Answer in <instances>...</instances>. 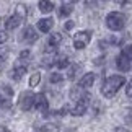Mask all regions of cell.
<instances>
[{"label": "cell", "instance_id": "cell-1", "mask_svg": "<svg viewBox=\"0 0 132 132\" xmlns=\"http://www.w3.org/2000/svg\"><path fill=\"white\" fill-rule=\"evenodd\" d=\"M126 83V77L122 75H111L103 82V87H101V93L106 98H113V96L121 90V87H124Z\"/></svg>", "mask_w": 132, "mask_h": 132}, {"label": "cell", "instance_id": "cell-2", "mask_svg": "<svg viewBox=\"0 0 132 132\" xmlns=\"http://www.w3.org/2000/svg\"><path fill=\"white\" fill-rule=\"evenodd\" d=\"M106 26L111 31L118 33V31H122L126 28V23H127V16L122 13V12H109L106 15Z\"/></svg>", "mask_w": 132, "mask_h": 132}, {"label": "cell", "instance_id": "cell-3", "mask_svg": "<svg viewBox=\"0 0 132 132\" xmlns=\"http://www.w3.org/2000/svg\"><path fill=\"white\" fill-rule=\"evenodd\" d=\"M90 41H91V31H88V29H85V31H78V33L73 34V47L77 51L85 49L90 44Z\"/></svg>", "mask_w": 132, "mask_h": 132}, {"label": "cell", "instance_id": "cell-4", "mask_svg": "<svg viewBox=\"0 0 132 132\" xmlns=\"http://www.w3.org/2000/svg\"><path fill=\"white\" fill-rule=\"evenodd\" d=\"M33 106H34V93H31V91H23L18 98V108L26 113V111L33 109Z\"/></svg>", "mask_w": 132, "mask_h": 132}, {"label": "cell", "instance_id": "cell-5", "mask_svg": "<svg viewBox=\"0 0 132 132\" xmlns=\"http://www.w3.org/2000/svg\"><path fill=\"white\" fill-rule=\"evenodd\" d=\"M38 38H39V34H38L36 29H34V26H31V24L24 26L23 33H21V39H23L24 43L33 44V43H36V41H38Z\"/></svg>", "mask_w": 132, "mask_h": 132}, {"label": "cell", "instance_id": "cell-6", "mask_svg": "<svg viewBox=\"0 0 132 132\" xmlns=\"http://www.w3.org/2000/svg\"><path fill=\"white\" fill-rule=\"evenodd\" d=\"M36 111H39V113H46L49 108V101L47 98H46V95L44 93H38V95H34V106H33Z\"/></svg>", "mask_w": 132, "mask_h": 132}, {"label": "cell", "instance_id": "cell-7", "mask_svg": "<svg viewBox=\"0 0 132 132\" xmlns=\"http://www.w3.org/2000/svg\"><path fill=\"white\" fill-rule=\"evenodd\" d=\"M87 111H88V103L80 100V101H75V104L70 108V114L72 116H83V114H87Z\"/></svg>", "mask_w": 132, "mask_h": 132}, {"label": "cell", "instance_id": "cell-8", "mask_svg": "<svg viewBox=\"0 0 132 132\" xmlns=\"http://www.w3.org/2000/svg\"><path fill=\"white\" fill-rule=\"evenodd\" d=\"M95 80H96V75H95L93 72H87L82 78L78 80V87H82L83 90H88V88L93 87Z\"/></svg>", "mask_w": 132, "mask_h": 132}, {"label": "cell", "instance_id": "cell-9", "mask_svg": "<svg viewBox=\"0 0 132 132\" xmlns=\"http://www.w3.org/2000/svg\"><path fill=\"white\" fill-rule=\"evenodd\" d=\"M70 98L75 100V101L83 100V101H87V103H90V95H88V93H85L82 87H75V88L70 90Z\"/></svg>", "mask_w": 132, "mask_h": 132}, {"label": "cell", "instance_id": "cell-10", "mask_svg": "<svg viewBox=\"0 0 132 132\" xmlns=\"http://www.w3.org/2000/svg\"><path fill=\"white\" fill-rule=\"evenodd\" d=\"M72 12H73V0H64L57 13L60 18H67V16H70Z\"/></svg>", "mask_w": 132, "mask_h": 132}, {"label": "cell", "instance_id": "cell-11", "mask_svg": "<svg viewBox=\"0 0 132 132\" xmlns=\"http://www.w3.org/2000/svg\"><path fill=\"white\" fill-rule=\"evenodd\" d=\"M23 20L18 16V15H12V16H8L5 20V29L7 31H12V29H16L20 24H21Z\"/></svg>", "mask_w": 132, "mask_h": 132}, {"label": "cell", "instance_id": "cell-12", "mask_svg": "<svg viewBox=\"0 0 132 132\" xmlns=\"http://www.w3.org/2000/svg\"><path fill=\"white\" fill-rule=\"evenodd\" d=\"M116 67H118L121 72H124V73H126V72H129V70L132 69V67H130V60H129V59H126L122 54H119L118 57H116Z\"/></svg>", "mask_w": 132, "mask_h": 132}, {"label": "cell", "instance_id": "cell-13", "mask_svg": "<svg viewBox=\"0 0 132 132\" xmlns=\"http://www.w3.org/2000/svg\"><path fill=\"white\" fill-rule=\"evenodd\" d=\"M52 26H54V20L52 18H41L38 21V29L41 33H49L51 29H52Z\"/></svg>", "mask_w": 132, "mask_h": 132}, {"label": "cell", "instance_id": "cell-14", "mask_svg": "<svg viewBox=\"0 0 132 132\" xmlns=\"http://www.w3.org/2000/svg\"><path fill=\"white\" fill-rule=\"evenodd\" d=\"M24 73H26V67H24V65H18V67H15L12 70L10 77H12L13 80H16V82H20V80L24 77Z\"/></svg>", "mask_w": 132, "mask_h": 132}, {"label": "cell", "instance_id": "cell-15", "mask_svg": "<svg viewBox=\"0 0 132 132\" xmlns=\"http://www.w3.org/2000/svg\"><path fill=\"white\" fill-rule=\"evenodd\" d=\"M38 8L41 10V13H51L54 10V3L51 0H39Z\"/></svg>", "mask_w": 132, "mask_h": 132}, {"label": "cell", "instance_id": "cell-16", "mask_svg": "<svg viewBox=\"0 0 132 132\" xmlns=\"http://www.w3.org/2000/svg\"><path fill=\"white\" fill-rule=\"evenodd\" d=\"M80 70H82V65H80V64H73V65L70 64V65H69V73H67V78H69V80H73V78L78 75Z\"/></svg>", "mask_w": 132, "mask_h": 132}, {"label": "cell", "instance_id": "cell-17", "mask_svg": "<svg viewBox=\"0 0 132 132\" xmlns=\"http://www.w3.org/2000/svg\"><path fill=\"white\" fill-rule=\"evenodd\" d=\"M15 15H18L21 20H24L28 16V7L24 3H18L16 7H15Z\"/></svg>", "mask_w": 132, "mask_h": 132}, {"label": "cell", "instance_id": "cell-18", "mask_svg": "<svg viewBox=\"0 0 132 132\" xmlns=\"http://www.w3.org/2000/svg\"><path fill=\"white\" fill-rule=\"evenodd\" d=\"M8 54H10V51L7 47H0V72L5 69V64L8 60Z\"/></svg>", "mask_w": 132, "mask_h": 132}, {"label": "cell", "instance_id": "cell-19", "mask_svg": "<svg viewBox=\"0 0 132 132\" xmlns=\"http://www.w3.org/2000/svg\"><path fill=\"white\" fill-rule=\"evenodd\" d=\"M60 43H62V34H60V33H52L49 36V39H47V44L54 46V47H57Z\"/></svg>", "mask_w": 132, "mask_h": 132}, {"label": "cell", "instance_id": "cell-20", "mask_svg": "<svg viewBox=\"0 0 132 132\" xmlns=\"http://www.w3.org/2000/svg\"><path fill=\"white\" fill-rule=\"evenodd\" d=\"M121 54H122L126 59L132 60V44H126V46H122V49H121Z\"/></svg>", "mask_w": 132, "mask_h": 132}, {"label": "cell", "instance_id": "cell-21", "mask_svg": "<svg viewBox=\"0 0 132 132\" xmlns=\"http://www.w3.org/2000/svg\"><path fill=\"white\" fill-rule=\"evenodd\" d=\"M39 82H41V73H39V72H34L31 77H29V87H38Z\"/></svg>", "mask_w": 132, "mask_h": 132}, {"label": "cell", "instance_id": "cell-22", "mask_svg": "<svg viewBox=\"0 0 132 132\" xmlns=\"http://www.w3.org/2000/svg\"><path fill=\"white\" fill-rule=\"evenodd\" d=\"M55 65H57V69H69V65H70V60L67 59V57H60V59H57V62H55Z\"/></svg>", "mask_w": 132, "mask_h": 132}, {"label": "cell", "instance_id": "cell-23", "mask_svg": "<svg viewBox=\"0 0 132 132\" xmlns=\"http://www.w3.org/2000/svg\"><path fill=\"white\" fill-rule=\"evenodd\" d=\"M64 80V77H62V73H59V72H52L49 75V82L51 83H60Z\"/></svg>", "mask_w": 132, "mask_h": 132}, {"label": "cell", "instance_id": "cell-24", "mask_svg": "<svg viewBox=\"0 0 132 132\" xmlns=\"http://www.w3.org/2000/svg\"><path fill=\"white\" fill-rule=\"evenodd\" d=\"M29 59H31V51L29 49H24V51L20 52V60H21V62H28Z\"/></svg>", "mask_w": 132, "mask_h": 132}, {"label": "cell", "instance_id": "cell-25", "mask_svg": "<svg viewBox=\"0 0 132 132\" xmlns=\"http://www.w3.org/2000/svg\"><path fill=\"white\" fill-rule=\"evenodd\" d=\"M39 132H57V126L55 124H46L39 129Z\"/></svg>", "mask_w": 132, "mask_h": 132}, {"label": "cell", "instance_id": "cell-26", "mask_svg": "<svg viewBox=\"0 0 132 132\" xmlns=\"http://www.w3.org/2000/svg\"><path fill=\"white\" fill-rule=\"evenodd\" d=\"M126 95H127V98H132V78L126 85Z\"/></svg>", "mask_w": 132, "mask_h": 132}, {"label": "cell", "instance_id": "cell-27", "mask_svg": "<svg viewBox=\"0 0 132 132\" xmlns=\"http://www.w3.org/2000/svg\"><path fill=\"white\" fill-rule=\"evenodd\" d=\"M2 91L8 96V98H12V96H13V90L10 88V87H7V85H3V87H2Z\"/></svg>", "mask_w": 132, "mask_h": 132}, {"label": "cell", "instance_id": "cell-28", "mask_svg": "<svg viewBox=\"0 0 132 132\" xmlns=\"http://www.w3.org/2000/svg\"><path fill=\"white\" fill-rule=\"evenodd\" d=\"M7 41H8V33L7 31H0V44H3Z\"/></svg>", "mask_w": 132, "mask_h": 132}, {"label": "cell", "instance_id": "cell-29", "mask_svg": "<svg viewBox=\"0 0 132 132\" xmlns=\"http://www.w3.org/2000/svg\"><path fill=\"white\" fill-rule=\"evenodd\" d=\"M124 118H126V122H127V124H132V109L126 111V116H124Z\"/></svg>", "mask_w": 132, "mask_h": 132}, {"label": "cell", "instance_id": "cell-30", "mask_svg": "<svg viewBox=\"0 0 132 132\" xmlns=\"http://www.w3.org/2000/svg\"><path fill=\"white\" fill-rule=\"evenodd\" d=\"M73 26H75V23L72 21V20H69V21H67V23H65V24H64V28H65V31H70V29H72Z\"/></svg>", "mask_w": 132, "mask_h": 132}, {"label": "cell", "instance_id": "cell-31", "mask_svg": "<svg viewBox=\"0 0 132 132\" xmlns=\"http://www.w3.org/2000/svg\"><path fill=\"white\" fill-rule=\"evenodd\" d=\"M113 132H130L129 129H126V127H122V126H118V127H116Z\"/></svg>", "mask_w": 132, "mask_h": 132}, {"label": "cell", "instance_id": "cell-32", "mask_svg": "<svg viewBox=\"0 0 132 132\" xmlns=\"http://www.w3.org/2000/svg\"><path fill=\"white\" fill-rule=\"evenodd\" d=\"M114 2H116V3H119V5H124L126 2H127V0H114Z\"/></svg>", "mask_w": 132, "mask_h": 132}, {"label": "cell", "instance_id": "cell-33", "mask_svg": "<svg viewBox=\"0 0 132 132\" xmlns=\"http://www.w3.org/2000/svg\"><path fill=\"white\" fill-rule=\"evenodd\" d=\"M0 132H7V129H5V127H0Z\"/></svg>", "mask_w": 132, "mask_h": 132}, {"label": "cell", "instance_id": "cell-34", "mask_svg": "<svg viewBox=\"0 0 132 132\" xmlns=\"http://www.w3.org/2000/svg\"><path fill=\"white\" fill-rule=\"evenodd\" d=\"M67 132H75V130H67Z\"/></svg>", "mask_w": 132, "mask_h": 132}, {"label": "cell", "instance_id": "cell-35", "mask_svg": "<svg viewBox=\"0 0 132 132\" xmlns=\"http://www.w3.org/2000/svg\"><path fill=\"white\" fill-rule=\"evenodd\" d=\"M0 101H2V96H0Z\"/></svg>", "mask_w": 132, "mask_h": 132}]
</instances>
